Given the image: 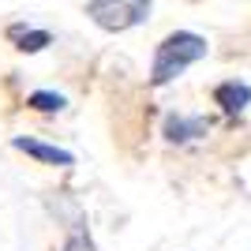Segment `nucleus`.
<instances>
[{"label":"nucleus","instance_id":"f257e3e1","mask_svg":"<svg viewBox=\"0 0 251 251\" xmlns=\"http://www.w3.org/2000/svg\"><path fill=\"white\" fill-rule=\"evenodd\" d=\"M206 52H210V45H206V38H199V34H191V30L169 34L165 42L157 45V52H154L150 83L154 86H169L173 79H180V75L188 72L191 64H199Z\"/></svg>","mask_w":251,"mask_h":251},{"label":"nucleus","instance_id":"f03ea898","mask_svg":"<svg viewBox=\"0 0 251 251\" xmlns=\"http://www.w3.org/2000/svg\"><path fill=\"white\" fill-rule=\"evenodd\" d=\"M150 4H154V0H90V4H86V15H90L101 30L120 34V30H131L139 23H147Z\"/></svg>","mask_w":251,"mask_h":251},{"label":"nucleus","instance_id":"7ed1b4c3","mask_svg":"<svg viewBox=\"0 0 251 251\" xmlns=\"http://www.w3.org/2000/svg\"><path fill=\"white\" fill-rule=\"evenodd\" d=\"M210 131V120L206 116H165V127H161V135L169 139V143H191V139H202Z\"/></svg>","mask_w":251,"mask_h":251},{"label":"nucleus","instance_id":"20e7f679","mask_svg":"<svg viewBox=\"0 0 251 251\" xmlns=\"http://www.w3.org/2000/svg\"><path fill=\"white\" fill-rule=\"evenodd\" d=\"M11 147L23 150V154H30V157H38L42 165H75V154H72V150L49 147V143H42V139H30V135H15V139H11Z\"/></svg>","mask_w":251,"mask_h":251},{"label":"nucleus","instance_id":"39448f33","mask_svg":"<svg viewBox=\"0 0 251 251\" xmlns=\"http://www.w3.org/2000/svg\"><path fill=\"white\" fill-rule=\"evenodd\" d=\"M214 105H221L225 116H240L244 109L251 105V86L240 83V79H229V83L214 86Z\"/></svg>","mask_w":251,"mask_h":251},{"label":"nucleus","instance_id":"423d86ee","mask_svg":"<svg viewBox=\"0 0 251 251\" xmlns=\"http://www.w3.org/2000/svg\"><path fill=\"white\" fill-rule=\"evenodd\" d=\"M8 38L15 42V49H19V52H42L45 45L52 42V34H49V30H38V26H23V23L8 26Z\"/></svg>","mask_w":251,"mask_h":251},{"label":"nucleus","instance_id":"0eeeda50","mask_svg":"<svg viewBox=\"0 0 251 251\" xmlns=\"http://www.w3.org/2000/svg\"><path fill=\"white\" fill-rule=\"evenodd\" d=\"M26 105H30L34 113H60L68 101H64V94H52V90H34L26 98Z\"/></svg>","mask_w":251,"mask_h":251}]
</instances>
